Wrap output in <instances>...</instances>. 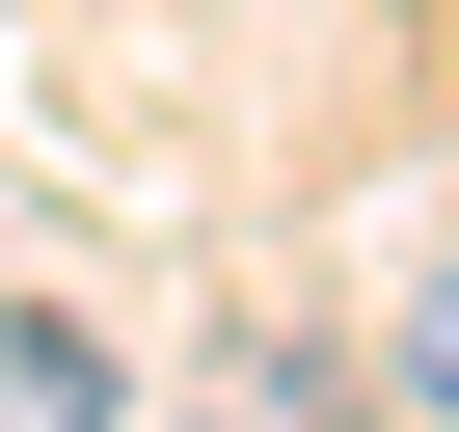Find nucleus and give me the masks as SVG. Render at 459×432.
<instances>
[{"label":"nucleus","instance_id":"f257e3e1","mask_svg":"<svg viewBox=\"0 0 459 432\" xmlns=\"http://www.w3.org/2000/svg\"><path fill=\"white\" fill-rule=\"evenodd\" d=\"M0 432H108V324H55V298L0 324Z\"/></svg>","mask_w":459,"mask_h":432},{"label":"nucleus","instance_id":"f03ea898","mask_svg":"<svg viewBox=\"0 0 459 432\" xmlns=\"http://www.w3.org/2000/svg\"><path fill=\"white\" fill-rule=\"evenodd\" d=\"M405 405H459V271H432V298H405Z\"/></svg>","mask_w":459,"mask_h":432}]
</instances>
